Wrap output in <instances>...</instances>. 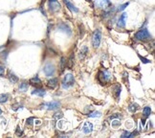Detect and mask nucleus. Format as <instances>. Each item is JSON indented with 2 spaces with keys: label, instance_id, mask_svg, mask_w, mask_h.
Segmentation results:
<instances>
[{
  "label": "nucleus",
  "instance_id": "f257e3e1",
  "mask_svg": "<svg viewBox=\"0 0 155 138\" xmlns=\"http://www.w3.org/2000/svg\"><path fill=\"white\" fill-rule=\"evenodd\" d=\"M61 84H62V87L65 88V89L72 87V86L75 84L74 76L72 75V74H70V73L66 74V75L63 77V79H62Z\"/></svg>",
  "mask_w": 155,
  "mask_h": 138
},
{
  "label": "nucleus",
  "instance_id": "f03ea898",
  "mask_svg": "<svg viewBox=\"0 0 155 138\" xmlns=\"http://www.w3.org/2000/svg\"><path fill=\"white\" fill-rule=\"evenodd\" d=\"M135 38L137 40H149L151 38V35L149 34V32L148 29L146 28H142L135 34Z\"/></svg>",
  "mask_w": 155,
  "mask_h": 138
},
{
  "label": "nucleus",
  "instance_id": "7ed1b4c3",
  "mask_svg": "<svg viewBox=\"0 0 155 138\" xmlns=\"http://www.w3.org/2000/svg\"><path fill=\"white\" fill-rule=\"evenodd\" d=\"M101 39H102V32L100 29H97L93 33L92 36V44H93L94 48H98L101 43Z\"/></svg>",
  "mask_w": 155,
  "mask_h": 138
},
{
  "label": "nucleus",
  "instance_id": "20e7f679",
  "mask_svg": "<svg viewBox=\"0 0 155 138\" xmlns=\"http://www.w3.org/2000/svg\"><path fill=\"white\" fill-rule=\"evenodd\" d=\"M43 72L47 77H52V76L55 74V72H56V67L52 63H46L43 67Z\"/></svg>",
  "mask_w": 155,
  "mask_h": 138
},
{
  "label": "nucleus",
  "instance_id": "39448f33",
  "mask_svg": "<svg viewBox=\"0 0 155 138\" xmlns=\"http://www.w3.org/2000/svg\"><path fill=\"white\" fill-rule=\"evenodd\" d=\"M48 6L52 13H56L60 9V4L57 0H48Z\"/></svg>",
  "mask_w": 155,
  "mask_h": 138
},
{
  "label": "nucleus",
  "instance_id": "423d86ee",
  "mask_svg": "<svg viewBox=\"0 0 155 138\" xmlns=\"http://www.w3.org/2000/svg\"><path fill=\"white\" fill-rule=\"evenodd\" d=\"M41 107H46L48 110H54V109H57L58 107H60V103L56 102V101H53V102H49V103L43 104Z\"/></svg>",
  "mask_w": 155,
  "mask_h": 138
},
{
  "label": "nucleus",
  "instance_id": "0eeeda50",
  "mask_svg": "<svg viewBox=\"0 0 155 138\" xmlns=\"http://www.w3.org/2000/svg\"><path fill=\"white\" fill-rule=\"evenodd\" d=\"M110 5L111 3L109 0H95V6L99 9H106Z\"/></svg>",
  "mask_w": 155,
  "mask_h": 138
},
{
  "label": "nucleus",
  "instance_id": "6e6552de",
  "mask_svg": "<svg viewBox=\"0 0 155 138\" xmlns=\"http://www.w3.org/2000/svg\"><path fill=\"white\" fill-rule=\"evenodd\" d=\"M109 78H110V75H109V73H108V71H100L99 74H98V79H99V81L101 82H106L108 80H109Z\"/></svg>",
  "mask_w": 155,
  "mask_h": 138
},
{
  "label": "nucleus",
  "instance_id": "1a4fd4ad",
  "mask_svg": "<svg viewBox=\"0 0 155 138\" xmlns=\"http://www.w3.org/2000/svg\"><path fill=\"white\" fill-rule=\"evenodd\" d=\"M57 29L62 32H64V33H67V35H69V36L72 34V31H71L70 27L66 23H60V24H58L57 25Z\"/></svg>",
  "mask_w": 155,
  "mask_h": 138
},
{
  "label": "nucleus",
  "instance_id": "9d476101",
  "mask_svg": "<svg viewBox=\"0 0 155 138\" xmlns=\"http://www.w3.org/2000/svg\"><path fill=\"white\" fill-rule=\"evenodd\" d=\"M126 17H127V14L125 13H124L122 15H120V17H119V19H118V23H117V25H118L119 28H124Z\"/></svg>",
  "mask_w": 155,
  "mask_h": 138
},
{
  "label": "nucleus",
  "instance_id": "9b49d317",
  "mask_svg": "<svg viewBox=\"0 0 155 138\" xmlns=\"http://www.w3.org/2000/svg\"><path fill=\"white\" fill-rule=\"evenodd\" d=\"M92 131H93V124L90 122H85L82 127V132L87 134V133H90Z\"/></svg>",
  "mask_w": 155,
  "mask_h": 138
},
{
  "label": "nucleus",
  "instance_id": "f8f14e48",
  "mask_svg": "<svg viewBox=\"0 0 155 138\" xmlns=\"http://www.w3.org/2000/svg\"><path fill=\"white\" fill-rule=\"evenodd\" d=\"M63 2H64V4L67 6V8H68L70 11L75 12V13H78V12H79V9L75 6L73 3H71L69 0H63Z\"/></svg>",
  "mask_w": 155,
  "mask_h": 138
},
{
  "label": "nucleus",
  "instance_id": "ddd939ff",
  "mask_svg": "<svg viewBox=\"0 0 155 138\" xmlns=\"http://www.w3.org/2000/svg\"><path fill=\"white\" fill-rule=\"evenodd\" d=\"M121 90H122V88H121V85H120V84H116V85H114V87H113V91H114V95H115V97H116L117 101L120 100Z\"/></svg>",
  "mask_w": 155,
  "mask_h": 138
},
{
  "label": "nucleus",
  "instance_id": "4468645a",
  "mask_svg": "<svg viewBox=\"0 0 155 138\" xmlns=\"http://www.w3.org/2000/svg\"><path fill=\"white\" fill-rule=\"evenodd\" d=\"M32 94L37 95V96H39V97H43L44 95L46 94V91L44 90L43 88H36V89L32 92Z\"/></svg>",
  "mask_w": 155,
  "mask_h": 138
},
{
  "label": "nucleus",
  "instance_id": "2eb2a0df",
  "mask_svg": "<svg viewBox=\"0 0 155 138\" xmlns=\"http://www.w3.org/2000/svg\"><path fill=\"white\" fill-rule=\"evenodd\" d=\"M139 108H140V106L138 104H136V103H131L130 105L128 106V110L130 112H133V113L136 112Z\"/></svg>",
  "mask_w": 155,
  "mask_h": 138
},
{
  "label": "nucleus",
  "instance_id": "dca6fc26",
  "mask_svg": "<svg viewBox=\"0 0 155 138\" xmlns=\"http://www.w3.org/2000/svg\"><path fill=\"white\" fill-rule=\"evenodd\" d=\"M57 83H58L57 79H56V78H52L51 80H49V82H48V86L51 88H55V87H56Z\"/></svg>",
  "mask_w": 155,
  "mask_h": 138
},
{
  "label": "nucleus",
  "instance_id": "f3484780",
  "mask_svg": "<svg viewBox=\"0 0 155 138\" xmlns=\"http://www.w3.org/2000/svg\"><path fill=\"white\" fill-rule=\"evenodd\" d=\"M40 83H41V81H40V79L37 76L32 78L30 80V84H32V85H39Z\"/></svg>",
  "mask_w": 155,
  "mask_h": 138
},
{
  "label": "nucleus",
  "instance_id": "a211bd4d",
  "mask_svg": "<svg viewBox=\"0 0 155 138\" xmlns=\"http://www.w3.org/2000/svg\"><path fill=\"white\" fill-rule=\"evenodd\" d=\"M87 53H88V47L84 45V46H83V47L81 48V53H80V59H81V60H82V59H84V58L86 57Z\"/></svg>",
  "mask_w": 155,
  "mask_h": 138
},
{
  "label": "nucleus",
  "instance_id": "6ab92c4d",
  "mask_svg": "<svg viewBox=\"0 0 155 138\" xmlns=\"http://www.w3.org/2000/svg\"><path fill=\"white\" fill-rule=\"evenodd\" d=\"M8 78H9V80H10V82H12V83H15V82H17V81H18V78L14 75L12 72H9Z\"/></svg>",
  "mask_w": 155,
  "mask_h": 138
},
{
  "label": "nucleus",
  "instance_id": "aec40b11",
  "mask_svg": "<svg viewBox=\"0 0 155 138\" xmlns=\"http://www.w3.org/2000/svg\"><path fill=\"white\" fill-rule=\"evenodd\" d=\"M28 87H29V84H28V82H21V83L19 84V86H18L19 90H20V91H22V92L27 91V90H28Z\"/></svg>",
  "mask_w": 155,
  "mask_h": 138
},
{
  "label": "nucleus",
  "instance_id": "412c9836",
  "mask_svg": "<svg viewBox=\"0 0 155 138\" xmlns=\"http://www.w3.org/2000/svg\"><path fill=\"white\" fill-rule=\"evenodd\" d=\"M143 113L144 115H145V117L148 118L149 115H150V113H151V108L149 107H145L143 109Z\"/></svg>",
  "mask_w": 155,
  "mask_h": 138
},
{
  "label": "nucleus",
  "instance_id": "4be33fe9",
  "mask_svg": "<svg viewBox=\"0 0 155 138\" xmlns=\"http://www.w3.org/2000/svg\"><path fill=\"white\" fill-rule=\"evenodd\" d=\"M9 100V95L8 94H0V103L4 104Z\"/></svg>",
  "mask_w": 155,
  "mask_h": 138
},
{
  "label": "nucleus",
  "instance_id": "5701e85b",
  "mask_svg": "<svg viewBox=\"0 0 155 138\" xmlns=\"http://www.w3.org/2000/svg\"><path fill=\"white\" fill-rule=\"evenodd\" d=\"M87 116L88 117H92V118H96V117H101L102 116V113L100 112V111H94V112L88 113Z\"/></svg>",
  "mask_w": 155,
  "mask_h": 138
},
{
  "label": "nucleus",
  "instance_id": "b1692460",
  "mask_svg": "<svg viewBox=\"0 0 155 138\" xmlns=\"http://www.w3.org/2000/svg\"><path fill=\"white\" fill-rule=\"evenodd\" d=\"M62 117H63V113L61 111H58V112H56L54 114V116H53V118L55 120H59L61 119Z\"/></svg>",
  "mask_w": 155,
  "mask_h": 138
},
{
  "label": "nucleus",
  "instance_id": "393cba45",
  "mask_svg": "<svg viewBox=\"0 0 155 138\" xmlns=\"http://www.w3.org/2000/svg\"><path fill=\"white\" fill-rule=\"evenodd\" d=\"M136 135V133L135 132H133V133H129L128 132H124L123 134H122V137H133V136H135Z\"/></svg>",
  "mask_w": 155,
  "mask_h": 138
},
{
  "label": "nucleus",
  "instance_id": "a878e982",
  "mask_svg": "<svg viewBox=\"0 0 155 138\" xmlns=\"http://www.w3.org/2000/svg\"><path fill=\"white\" fill-rule=\"evenodd\" d=\"M66 66V62H65V59L61 58V62H60V72H63V70Z\"/></svg>",
  "mask_w": 155,
  "mask_h": 138
},
{
  "label": "nucleus",
  "instance_id": "bb28decb",
  "mask_svg": "<svg viewBox=\"0 0 155 138\" xmlns=\"http://www.w3.org/2000/svg\"><path fill=\"white\" fill-rule=\"evenodd\" d=\"M129 5V2H126V3H124V4H123V5H121V6L119 7V11H124V9L126 8V7Z\"/></svg>",
  "mask_w": 155,
  "mask_h": 138
},
{
  "label": "nucleus",
  "instance_id": "cd10ccee",
  "mask_svg": "<svg viewBox=\"0 0 155 138\" xmlns=\"http://www.w3.org/2000/svg\"><path fill=\"white\" fill-rule=\"evenodd\" d=\"M120 121L119 120H113L112 119V123H111V125L112 127H118V126H120Z\"/></svg>",
  "mask_w": 155,
  "mask_h": 138
},
{
  "label": "nucleus",
  "instance_id": "c85d7f7f",
  "mask_svg": "<svg viewBox=\"0 0 155 138\" xmlns=\"http://www.w3.org/2000/svg\"><path fill=\"white\" fill-rule=\"evenodd\" d=\"M33 123H34V118L33 117H30V118H28L26 120V124L27 125H33Z\"/></svg>",
  "mask_w": 155,
  "mask_h": 138
},
{
  "label": "nucleus",
  "instance_id": "c756f323",
  "mask_svg": "<svg viewBox=\"0 0 155 138\" xmlns=\"http://www.w3.org/2000/svg\"><path fill=\"white\" fill-rule=\"evenodd\" d=\"M73 66V55H71L70 57V60H69V63H68V67L69 68H72Z\"/></svg>",
  "mask_w": 155,
  "mask_h": 138
},
{
  "label": "nucleus",
  "instance_id": "7c9ffc66",
  "mask_svg": "<svg viewBox=\"0 0 155 138\" xmlns=\"http://www.w3.org/2000/svg\"><path fill=\"white\" fill-rule=\"evenodd\" d=\"M22 134H23V132H22V131H21V129H20L19 127H17V128H16V135L21 136Z\"/></svg>",
  "mask_w": 155,
  "mask_h": 138
},
{
  "label": "nucleus",
  "instance_id": "2f4dec72",
  "mask_svg": "<svg viewBox=\"0 0 155 138\" xmlns=\"http://www.w3.org/2000/svg\"><path fill=\"white\" fill-rule=\"evenodd\" d=\"M139 58L141 59V61H142L144 63H150V61L148 60V59H146V58H143V57H141V56H139Z\"/></svg>",
  "mask_w": 155,
  "mask_h": 138
},
{
  "label": "nucleus",
  "instance_id": "473e14b6",
  "mask_svg": "<svg viewBox=\"0 0 155 138\" xmlns=\"http://www.w3.org/2000/svg\"><path fill=\"white\" fill-rule=\"evenodd\" d=\"M4 71H5V66L2 63H0V75H3Z\"/></svg>",
  "mask_w": 155,
  "mask_h": 138
},
{
  "label": "nucleus",
  "instance_id": "72a5a7b5",
  "mask_svg": "<svg viewBox=\"0 0 155 138\" xmlns=\"http://www.w3.org/2000/svg\"><path fill=\"white\" fill-rule=\"evenodd\" d=\"M115 118H122V116H121V114H114V115L110 116V120L115 119Z\"/></svg>",
  "mask_w": 155,
  "mask_h": 138
},
{
  "label": "nucleus",
  "instance_id": "f704fd0d",
  "mask_svg": "<svg viewBox=\"0 0 155 138\" xmlns=\"http://www.w3.org/2000/svg\"><path fill=\"white\" fill-rule=\"evenodd\" d=\"M1 114H2V109L0 108V115H1Z\"/></svg>",
  "mask_w": 155,
  "mask_h": 138
},
{
  "label": "nucleus",
  "instance_id": "c9c22d12",
  "mask_svg": "<svg viewBox=\"0 0 155 138\" xmlns=\"http://www.w3.org/2000/svg\"><path fill=\"white\" fill-rule=\"evenodd\" d=\"M86 1H91V0H86Z\"/></svg>",
  "mask_w": 155,
  "mask_h": 138
}]
</instances>
